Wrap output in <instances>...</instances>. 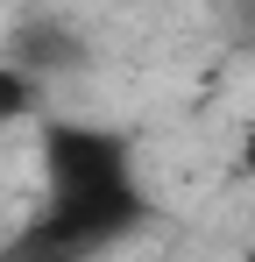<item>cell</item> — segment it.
<instances>
[{"label": "cell", "mask_w": 255, "mask_h": 262, "mask_svg": "<svg viewBox=\"0 0 255 262\" xmlns=\"http://www.w3.org/2000/svg\"><path fill=\"white\" fill-rule=\"evenodd\" d=\"M50 184H57V199H85V191H121L135 184L128 170V142L107 128H50Z\"/></svg>", "instance_id": "1"}, {"label": "cell", "mask_w": 255, "mask_h": 262, "mask_svg": "<svg viewBox=\"0 0 255 262\" xmlns=\"http://www.w3.org/2000/svg\"><path fill=\"white\" fill-rule=\"evenodd\" d=\"M7 64L36 71L42 85H50L57 71H78V64H85V36L64 29V21H50V14H36V21H22V29L7 36Z\"/></svg>", "instance_id": "2"}, {"label": "cell", "mask_w": 255, "mask_h": 262, "mask_svg": "<svg viewBox=\"0 0 255 262\" xmlns=\"http://www.w3.org/2000/svg\"><path fill=\"white\" fill-rule=\"evenodd\" d=\"M42 106V78L22 64H0V121H29Z\"/></svg>", "instance_id": "3"}, {"label": "cell", "mask_w": 255, "mask_h": 262, "mask_svg": "<svg viewBox=\"0 0 255 262\" xmlns=\"http://www.w3.org/2000/svg\"><path fill=\"white\" fill-rule=\"evenodd\" d=\"M234 170H241V177H255V128L241 135V149H234Z\"/></svg>", "instance_id": "4"}, {"label": "cell", "mask_w": 255, "mask_h": 262, "mask_svg": "<svg viewBox=\"0 0 255 262\" xmlns=\"http://www.w3.org/2000/svg\"><path fill=\"white\" fill-rule=\"evenodd\" d=\"M234 7H241V29L255 36V0H234Z\"/></svg>", "instance_id": "5"}, {"label": "cell", "mask_w": 255, "mask_h": 262, "mask_svg": "<svg viewBox=\"0 0 255 262\" xmlns=\"http://www.w3.org/2000/svg\"><path fill=\"white\" fill-rule=\"evenodd\" d=\"M241 262H255V234H248V255H241Z\"/></svg>", "instance_id": "6"}]
</instances>
